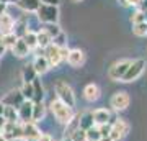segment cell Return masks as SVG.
<instances>
[{"label":"cell","instance_id":"f6af8a7d","mask_svg":"<svg viewBox=\"0 0 147 141\" xmlns=\"http://www.w3.org/2000/svg\"><path fill=\"white\" fill-rule=\"evenodd\" d=\"M0 3H3V5H8V3H10V0H0Z\"/></svg>","mask_w":147,"mask_h":141},{"label":"cell","instance_id":"9c48e42d","mask_svg":"<svg viewBox=\"0 0 147 141\" xmlns=\"http://www.w3.org/2000/svg\"><path fill=\"white\" fill-rule=\"evenodd\" d=\"M65 61H67V64L70 67L79 69V67H82L84 63H85V52L82 51V49H79V48L69 49V54H67V58H65Z\"/></svg>","mask_w":147,"mask_h":141},{"label":"cell","instance_id":"e575fe53","mask_svg":"<svg viewBox=\"0 0 147 141\" xmlns=\"http://www.w3.org/2000/svg\"><path fill=\"white\" fill-rule=\"evenodd\" d=\"M69 140L70 141H87V133L79 128V130H75L72 135L69 136Z\"/></svg>","mask_w":147,"mask_h":141},{"label":"cell","instance_id":"681fc988","mask_svg":"<svg viewBox=\"0 0 147 141\" xmlns=\"http://www.w3.org/2000/svg\"><path fill=\"white\" fill-rule=\"evenodd\" d=\"M0 141H7V140H5V138H3L2 135H0Z\"/></svg>","mask_w":147,"mask_h":141},{"label":"cell","instance_id":"603a6c76","mask_svg":"<svg viewBox=\"0 0 147 141\" xmlns=\"http://www.w3.org/2000/svg\"><path fill=\"white\" fill-rule=\"evenodd\" d=\"M36 40H38V48H41V49L47 48L51 44V41H53V38L49 36L44 30H41V28L36 31Z\"/></svg>","mask_w":147,"mask_h":141},{"label":"cell","instance_id":"3957f363","mask_svg":"<svg viewBox=\"0 0 147 141\" xmlns=\"http://www.w3.org/2000/svg\"><path fill=\"white\" fill-rule=\"evenodd\" d=\"M34 13H36L38 20L41 21V23H44V25L57 23V20H59V8L54 5H44V3H41Z\"/></svg>","mask_w":147,"mask_h":141},{"label":"cell","instance_id":"816d5d0a","mask_svg":"<svg viewBox=\"0 0 147 141\" xmlns=\"http://www.w3.org/2000/svg\"><path fill=\"white\" fill-rule=\"evenodd\" d=\"M62 141H70V140H69V138H64V140Z\"/></svg>","mask_w":147,"mask_h":141},{"label":"cell","instance_id":"74e56055","mask_svg":"<svg viewBox=\"0 0 147 141\" xmlns=\"http://www.w3.org/2000/svg\"><path fill=\"white\" fill-rule=\"evenodd\" d=\"M36 141H54V138L51 135H47V133H41V135L38 136Z\"/></svg>","mask_w":147,"mask_h":141},{"label":"cell","instance_id":"bcb514c9","mask_svg":"<svg viewBox=\"0 0 147 141\" xmlns=\"http://www.w3.org/2000/svg\"><path fill=\"white\" fill-rule=\"evenodd\" d=\"M3 107H5V105H3V104H2V102H0V115L3 113Z\"/></svg>","mask_w":147,"mask_h":141},{"label":"cell","instance_id":"d6986e66","mask_svg":"<svg viewBox=\"0 0 147 141\" xmlns=\"http://www.w3.org/2000/svg\"><path fill=\"white\" fill-rule=\"evenodd\" d=\"M28 31H30V26H28V20H26V18H20V20H15L13 33H15V36H16V38H23Z\"/></svg>","mask_w":147,"mask_h":141},{"label":"cell","instance_id":"9a60e30c","mask_svg":"<svg viewBox=\"0 0 147 141\" xmlns=\"http://www.w3.org/2000/svg\"><path fill=\"white\" fill-rule=\"evenodd\" d=\"M84 97L87 102H96L101 97V89L96 85L95 82H90L85 85L84 89Z\"/></svg>","mask_w":147,"mask_h":141},{"label":"cell","instance_id":"4316f807","mask_svg":"<svg viewBox=\"0 0 147 141\" xmlns=\"http://www.w3.org/2000/svg\"><path fill=\"white\" fill-rule=\"evenodd\" d=\"M41 30H44V31H46L51 38L57 36L59 33L62 31V30H61V26H59L57 23H49V25H44V26H41Z\"/></svg>","mask_w":147,"mask_h":141},{"label":"cell","instance_id":"60d3db41","mask_svg":"<svg viewBox=\"0 0 147 141\" xmlns=\"http://www.w3.org/2000/svg\"><path fill=\"white\" fill-rule=\"evenodd\" d=\"M7 121H5V118H3V116L0 115V130H2V128H3V125H5Z\"/></svg>","mask_w":147,"mask_h":141},{"label":"cell","instance_id":"d6a6232c","mask_svg":"<svg viewBox=\"0 0 147 141\" xmlns=\"http://www.w3.org/2000/svg\"><path fill=\"white\" fill-rule=\"evenodd\" d=\"M85 133H87V141H98V140L101 138L100 131H98V128H96V126H92V128H88Z\"/></svg>","mask_w":147,"mask_h":141},{"label":"cell","instance_id":"44dd1931","mask_svg":"<svg viewBox=\"0 0 147 141\" xmlns=\"http://www.w3.org/2000/svg\"><path fill=\"white\" fill-rule=\"evenodd\" d=\"M93 125V118H92V112H84L82 115H79V128L87 131L88 128H92Z\"/></svg>","mask_w":147,"mask_h":141},{"label":"cell","instance_id":"f35d334b","mask_svg":"<svg viewBox=\"0 0 147 141\" xmlns=\"http://www.w3.org/2000/svg\"><path fill=\"white\" fill-rule=\"evenodd\" d=\"M39 2H41V3H44V5H54V7H57L61 0H39Z\"/></svg>","mask_w":147,"mask_h":141},{"label":"cell","instance_id":"4dcf8cb0","mask_svg":"<svg viewBox=\"0 0 147 141\" xmlns=\"http://www.w3.org/2000/svg\"><path fill=\"white\" fill-rule=\"evenodd\" d=\"M54 44V46H57V48H64V46H67V35L64 31H61L57 35V36H54L53 38V41H51Z\"/></svg>","mask_w":147,"mask_h":141},{"label":"cell","instance_id":"b9f144b4","mask_svg":"<svg viewBox=\"0 0 147 141\" xmlns=\"http://www.w3.org/2000/svg\"><path fill=\"white\" fill-rule=\"evenodd\" d=\"M5 51H7V49H5V46L2 44V41H0V56H2V54H3Z\"/></svg>","mask_w":147,"mask_h":141},{"label":"cell","instance_id":"1f68e13d","mask_svg":"<svg viewBox=\"0 0 147 141\" xmlns=\"http://www.w3.org/2000/svg\"><path fill=\"white\" fill-rule=\"evenodd\" d=\"M20 92H21V95H23V99H25V100H31L33 99V87H31V84L23 82Z\"/></svg>","mask_w":147,"mask_h":141},{"label":"cell","instance_id":"277c9868","mask_svg":"<svg viewBox=\"0 0 147 141\" xmlns=\"http://www.w3.org/2000/svg\"><path fill=\"white\" fill-rule=\"evenodd\" d=\"M144 69H146V61L144 59H134L131 61V64L127 66L126 72L121 79V82H132V80H136V79L141 77V74L144 72Z\"/></svg>","mask_w":147,"mask_h":141},{"label":"cell","instance_id":"7402d4cb","mask_svg":"<svg viewBox=\"0 0 147 141\" xmlns=\"http://www.w3.org/2000/svg\"><path fill=\"white\" fill-rule=\"evenodd\" d=\"M46 115V105L42 102H33V121H41Z\"/></svg>","mask_w":147,"mask_h":141},{"label":"cell","instance_id":"4fadbf2b","mask_svg":"<svg viewBox=\"0 0 147 141\" xmlns=\"http://www.w3.org/2000/svg\"><path fill=\"white\" fill-rule=\"evenodd\" d=\"M13 26H15V20L10 13L3 12L0 15V36L3 35H8V33H13Z\"/></svg>","mask_w":147,"mask_h":141},{"label":"cell","instance_id":"ab89813d","mask_svg":"<svg viewBox=\"0 0 147 141\" xmlns=\"http://www.w3.org/2000/svg\"><path fill=\"white\" fill-rule=\"evenodd\" d=\"M139 10H142V12L147 10V0H142V2H141V5H139Z\"/></svg>","mask_w":147,"mask_h":141},{"label":"cell","instance_id":"5bb4252c","mask_svg":"<svg viewBox=\"0 0 147 141\" xmlns=\"http://www.w3.org/2000/svg\"><path fill=\"white\" fill-rule=\"evenodd\" d=\"M92 118H93L95 126H100V125H105V123H110L111 113H110V110H106V108H96L92 112Z\"/></svg>","mask_w":147,"mask_h":141},{"label":"cell","instance_id":"8d00e7d4","mask_svg":"<svg viewBox=\"0 0 147 141\" xmlns=\"http://www.w3.org/2000/svg\"><path fill=\"white\" fill-rule=\"evenodd\" d=\"M96 128H98V131H100L101 138H103V136H108V135H110V128H111V121H110V123H105V125L96 126Z\"/></svg>","mask_w":147,"mask_h":141},{"label":"cell","instance_id":"ac0fdd59","mask_svg":"<svg viewBox=\"0 0 147 141\" xmlns=\"http://www.w3.org/2000/svg\"><path fill=\"white\" fill-rule=\"evenodd\" d=\"M11 52L15 54L16 58H26L28 54H30V49H28V46L25 44V41H23L21 38H18L15 41V44L11 46Z\"/></svg>","mask_w":147,"mask_h":141},{"label":"cell","instance_id":"8992f818","mask_svg":"<svg viewBox=\"0 0 147 141\" xmlns=\"http://www.w3.org/2000/svg\"><path fill=\"white\" fill-rule=\"evenodd\" d=\"M129 102H131V99H129L127 92L118 90V92H115V94L111 95L110 107L115 110V112H123V110H126L127 107H129Z\"/></svg>","mask_w":147,"mask_h":141},{"label":"cell","instance_id":"30bf717a","mask_svg":"<svg viewBox=\"0 0 147 141\" xmlns=\"http://www.w3.org/2000/svg\"><path fill=\"white\" fill-rule=\"evenodd\" d=\"M16 112H18V121H20V123L33 121V102L31 100H25V102L16 108Z\"/></svg>","mask_w":147,"mask_h":141},{"label":"cell","instance_id":"7c38bea8","mask_svg":"<svg viewBox=\"0 0 147 141\" xmlns=\"http://www.w3.org/2000/svg\"><path fill=\"white\" fill-rule=\"evenodd\" d=\"M39 135H41V131L38 130L34 121L21 123V140H38Z\"/></svg>","mask_w":147,"mask_h":141},{"label":"cell","instance_id":"83f0119b","mask_svg":"<svg viewBox=\"0 0 147 141\" xmlns=\"http://www.w3.org/2000/svg\"><path fill=\"white\" fill-rule=\"evenodd\" d=\"M18 38L15 36V33H8V35H3V36H0V41L2 44L5 46V49H11V46L15 44V41Z\"/></svg>","mask_w":147,"mask_h":141},{"label":"cell","instance_id":"52a82bcc","mask_svg":"<svg viewBox=\"0 0 147 141\" xmlns=\"http://www.w3.org/2000/svg\"><path fill=\"white\" fill-rule=\"evenodd\" d=\"M129 64H131V59H119V61H116V63L108 69V77H110L111 80H115V82L121 80Z\"/></svg>","mask_w":147,"mask_h":141},{"label":"cell","instance_id":"7bdbcfd3","mask_svg":"<svg viewBox=\"0 0 147 141\" xmlns=\"http://www.w3.org/2000/svg\"><path fill=\"white\" fill-rule=\"evenodd\" d=\"M5 8H7V5H3V3H0V15H2L3 12H7Z\"/></svg>","mask_w":147,"mask_h":141},{"label":"cell","instance_id":"ba28073f","mask_svg":"<svg viewBox=\"0 0 147 141\" xmlns=\"http://www.w3.org/2000/svg\"><path fill=\"white\" fill-rule=\"evenodd\" d=\"M42 54L46 56L47 63H49V66H51V67H57L59 64L64 61L62 56H61V48L54 46L53 43H51L47 48H44V52H42Z\"/></svg>","mask_w":147,"mask_h":141},{"label":"cell","instance_id":"6da1fadb","mask_svg":"<svg viewBox=\"0 0 147 141\" xmlns=\"http://www.w3.org/2000/svg\"><path fill=\"white\" fill-rule=\"evenodd\" d=\"M49 107H51V112H53V115L56 116V120H57L59 123H62V125H67L69 121L75 116L74 115V108L67 107L65 104H62V102L57 100V99L51 100Z\"/></svg>","mask_w":147,"mask_h":141},{"label":"cell","instance_id":"c3c4849f","mask_svg":"<svg viewBox=\"0 0 147 141\" xmlns=\"http://www.w3.org/2000/svg\"><path fill=\"white\" fill-rule=\"evenodd\" d=\"M18 2H20V0H10V3H15V5L18 3Z\"/></svg>","mask_w":147,"mask_h":141},{"label":"cell","instance_id":"cb8c5ba5","mask_svg":"<svg viewBox=\"0 0 147 141\" xmlns=\"http://www.w3.org/2000/svg\"><path fill=\"white\" fill-rule=\"evenodd\" d=\"M2 116H3L5 121H8V123H16V121H18V112H16L15 107H7L5 105Z\"/></svg>","mask_w":147,"mask_h":141},{"label":"cell","instance_id":"8fae6325","mask_svg":"<svg viewBox=\"0 0 147 141\" xmlns=\"http://www.w3.org/2000/svg\"><path fill=\"white\" fill-rule=\"evenodd\" d=\"M0 102H2L3 105H7V107H15V108H18V107L25 102V99H23L20 89H13L0 100Z\"/></svg>","mask_w":147,"mask_h":141},{"label":"cell","instance_id":"484cf974","mask_svg":"<svg viewBox=\"0 0 147 141\" xmlns=\"http://www.w3.org/2000/svg\"><path fill=\"white\" fill-rule=\"evenodd\" d=\"M21 77H23V82L31 84L33 80H34V79L38 77V74L34 72V69H33V66H31V64H28V66H25V67H23Z\"/></svg>","mask_w":147,"mask_h":141},{"label":"cell","instance_id":"5b68a950","mask_svg":"<svg viewBox=\"0 0 147 141\" xmlns=\"http://www.w3.org/2000/svg\"><path fill=\"white\" fill-rule=\"evenodd\" d=\"M129 133V123L123 118L111 121V128H110V138L113 141H123L126 138V135Z\"/></svg>","mask_w":147,"mask_h":141},{"label":"cell","instance_id":"f5cc1de1","mask_svg":"<svg viewBox=\"0 0 147 141\" xmlns=\"http://www.w3.org/2000/svg\"><path fill=\"white\" fill-rule=\"evenodd\" d=\"M72 2H82V0H72Z\"/></svg>","mask_w":147,"mask_h":141},{"label":"cell","instance_id":"7dc6e473","mask_svg":"<svg viewBox=\"0 0 147 141\" xmlns=\"http://www.w3.org/2000/svg\"><path fill=\"white\" fill-rule=\"evenodd\" d=\"M144 21L147 23V10H144Z\"/></svg>","mask_w":147,"mask_h":141},{"label":"cell","instance_id":"d590c367","mask_svg":"<svg viewBox=\"0 0 147 141\" xmlns=\"http://www.w3.org/2000/svg\"><path fill=\"white\" fill-rule=\"evenodd\" d=\"M11 136H13V141L21 140V123H20V121H16L15 125H13V130H11Z\"/></svg>","mask_w":147,"mask_h":141},{"label":"cell","instance_id":"7a4b0ae2","mask_svg":"<svg viewBox=\"0 0 147 141\" xmlns=\"http://www.w3.org/2000/svg\"><path fill=\"white\" fill-rule=\"evenodd\" d=\"M54 90H56V99L57 100H61L62 104H65L70 108L75 107V94L65 80H57L54 84Z\"/></svg>","mask_w":147,"mask_h":141},{"label":"cell","instance_id":"e0dca14e","mask_svg":"<svg viewBox=\"0 0 147 141\" xmlns=\"http://www.w3.org/2000/svg\"><path fill=\"white\" fill-rule=\"evenodd\" d=\"M31 87H33V99H31V102H42V99H44V87H42L39 77H36L31 82Z\"/></svg>","mask_w":147,"mask_h":141},{"label":"cell","instance_id":"ffe728a7","mask_svg":"<svg viewBox=\"0 0 147 141\" xmlns=\"http://www.w3.org/2000/svg\"><path fill=\"white\" fill-rule=\"evenodd\" d=\"M39 5H41V2H39V0H20V2L16 3L18 8H21L23 12H28V13L36 12Z\"/></svg>","mask_w":147,"mask_h":141},{"label":"cell","instance_id":"ee69618b","mask_svg":"<svg viewBox=\"0 0 147 141\" xmlns=\"http://www.w3.org/2000/svg\"><path fill=\"white\" fill-rule=\"evenodd\" d=\"M98 141H113V140H111L110 136H103V138H100Z\"/></svg>","mask_w":147,"mask_h":141},{"label":"cell","instance_id":"f907efd6","mask_svg":"<svg viewBox=\"0 0 147 141\" xmlns=\"http://www.w3.org/2000/svg\"><path fill=\"white\" fill-rule=\"evenodd\" d=\"M21 141H36V140H21Z\"/></svg>","mask_w":147,"mask_h":141},{"label":"cell","instance_id":"f1b7e54d","mask_svg":"<svg viewBox=\"0 0 147 141\" xmlns=\"http://www.w3.org/2000/svg\"><path fill=\"white\" fill-rule=\"evenodd\" d=\"M75 130H79V115H75L72 120L65 125V138H69Z\"/></svg>","mask_w":147,"mask_h":141},{"label":"cell","instance_id":"d4e9b609","mask_svg":"<svg viewBox=\"0 0 147 141\" xmlns=\"http://www.w3.org/2000/svg\"><path fill=\"white\" fill-rule=\"evenodd\" d=\"M23 41H25V44L28 46V49L30 51H33V49H36L38 48V40H36V31H33V30H30V31L25 35V36L21 38Z\"/></svg>","mask_w":147,"mask_h":141},{"label":"cell","instance_id":"f546056e","mask_svg":"<svg viewBox=\"0 0 147 141\" xmlns=\"http://www.w3.org/2000/svg\"><path fill=\"white\" fill-rule=\"evenodd\" d=\"M132 33L139 38L147 36V23L142 21V23H137V25H132Z\"/></svg>","mask_w":147,"mask_h":141},{"label":"cell","instance_id":"2e32d148","mask_svg":"<svg viewBox=\"0 0 147 141\" xmlns=\"http://www.w3.org/2000/svg\"><path fill=\"white\" fill-rule=\"evenodd\" d=\"M33 69H34V72L38 74V76H41V74H46L49 69H51V66H49V63H47V59L44 54H38L36 58H34V61L31 63Z\"/></svg>","mask_w":147,"mask_h":141},{"label":"cell","instance_id":"836d02e7","mask_svg":"<svg viewBox=\"0 0 147 141\" xmlns=\"http://www.w3.org/2000/svg\"><path fill=\"white\" fill-rule=\"evenodd\" d=\"M131 23L132 25H137V23H142L144 21V12L139 10V8H136V10L132 12V15H131Z\"/></svg>","mask_w":147,"mask_h":141}]
</instances>
